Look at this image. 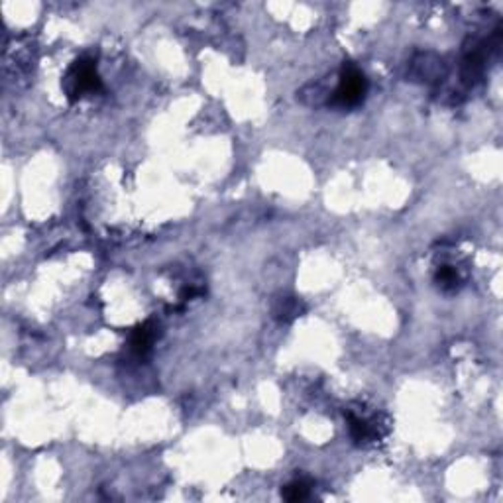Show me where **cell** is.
<instances>
[{
  "label": "cell",
  "instance_id": "6da1fadb",
  "mask_svg": "<svg viewBox=\"0 0 503 503\" xmlns=\"http://www.w3.org/2000/svg\"><path fill=\"white\" fill-rule=\"evenodd\" d=\"M367 91V81L364 73L360 69L348 63L340 71L339 87L334 89V93L328 96V105L336 107V109H354L358 107Z\"/></svg>",
  "mask_w": 503,
  "mask_h": 503
},
{
  "label": "cell",
  "instance_id": "7a4b0ae2",
  "mask_svg": "<svg viewBox=\"0 0 503 503\" xmlns=\"http://www.w3.org/2000/svg\"><path fill=\"white\" fill-rule=\"evenodd\" d=\"M103 83L96 71V61L93 59H79L73 63L65 77V91L69 100H77L85 95H91L100 91Z\"/></svg>",
  "mask_w": 503,
  "mask_h": 503
},
{
  "label": "cell",
  "instance_id": "3957f363",
  "mask_svg": "<svg viewBox=\"0 0 503 503\" xmlns=\"http://www.w3.org/2000/svg\"><path fill=\"white\" fill-rule=\"evenodd\" d=\"M413 75L419 81H438L445 75V61L433 54H421L413 61Z\"/></svg>",
  "mask_w": 503,
  "mask_h": 503
},
{
  "label": "cell",
  "instance_id": "277c9868",
  "mask_svg": "<svg viewBox=\"0 0 503 503\" xmlns=\"http://www.w3.org/2000/svg\"><path fill=\"white\" fill-rule=\"evenodd\" d=\"M348 429H350V435L358 445H366L376 436V427L366 419L350 413V411H348Z\"/></svg>",
  "mask_w": 503,
  "mask_h": 503
},
{
  "label": "cell",
  "instance_id": "5b68a950",
  "mask_svg": "<svg viewBox=\"0 0 503 503\" xmlns=\"http://www.w3.org/2000/svg\"><path fill=\"white\" fill-rule=\"evenodd\" d=\"M153 339H156L153 325L148 323V325H142V327H138L136 330H134L132 340H130V346H132V350H134L138 356H146V354L150 352Z\"/></svg>",
  "mask_w": 503,
  "mask_h": 503
},
{
  "label": "cell",
  "instance_id": "8992f818",
  "mask_svg": "<svg viewBox=\"0 0 503 503\" xmlns=\"http://www.w3.org/2000/svg\"><path fill=\"white\" fill-rule=\"evenodd\" d=\"M301 313H303V307H301L299 299H295V297H281L273 305V314L281 323H289V321L297 319Z\"/></svg>",
  "mask_w": 503,
  "mask_h": 503
},
{
  "label": "cell",
  "instance_id": "52a82bcc",
  "mask_svg": "<svg viewBox=\"0 0 503 503\" xmlns=\"http://www.w3.org/2000/svg\"><path fill=\"white\" fill-rule=\"evenodd\" d=\"M281 495L287 502H303L309 495V484L303 482V480H295V482L287 484L286 488L281 490Z\"/></svg>",
  "mask_w": 503,
  "mask_h": 503
},
{
  "label": "cell",
  "instance_id": "ba28073f",
  "mask_svg": "<svg viewBox=\"0 0 503 503\" xmlns=\"http://www.w3.org/2000/svg\"><path fill=\"white\" fill-rule=\"evenodd\" d=\"M436 283L442 286V289H454L456 283H458V273H456V270H452L450 266H442L436 272Z\"/></svg>",
  "mask_w": 503,
  "mask_h": 503
}]
</instances>
